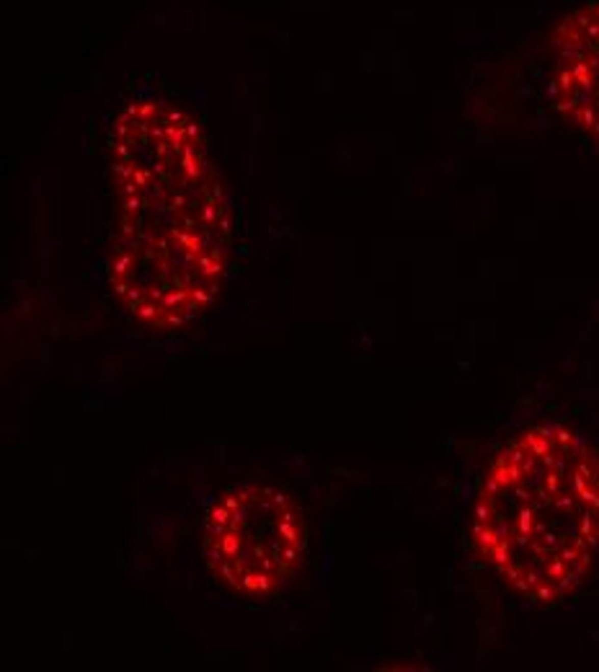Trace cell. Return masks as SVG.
<instances>
[{
  "label": "cell",
  "mask_w": 599,
  "mask_h": 672,
  "mask_svg": "<svg viewBox=\"0 0 599 672\" xmlns=\"http://www.w3.org/2000/svg\"><path fill=\"white\" fill-rule=\"evenodd\" d=\"M116 220L109 282L137 318L181 326L220 292L230 215L199 127L158 101L127 106L109 130Z\"/></svg>",
  "instance_id": "obj_1"
},
{
  "label": "cell",
  "mask_w": 599,
  "mask_h": 672,
  "mask_svg": "<svg viewBox=\"0 0 599 672\" xmlns=\"http://www.w3.org/2000/svg\"><path fill=\"white\" fill-rule=\"evenodd\" d=\"M475 538L522 595L561 600L599 545V458L566 429L525 432L483 479Z\"/></svg>",
  "instance_id": "obj_2"
},
{
  "label": "cell",
  "mask_w": 599,
  "mask_h": 672,
  "mask_svg": "<svg viewBox=\"0 0 599 672\" xmlns=\"http://www.w3.org/2000/svg\"><path fill=\"white\" fill-rule=\"evenodd\" d=\"M305 540L300 507L271 486L227 489L204 520V559L212 574L248 595L282 584L300 566Z\"/></svg>",
  "instance_id": "obj_3"
},
{
  "label": "cell",
  "mask_w": 599,
  "mask_h": 672,
  "mask_svg": "<svg viewBox=\"0 0 599 672\" xmlns=\"http://www.w3.org/2000/svg\"><path fill=\"white\" fill-rule=\"evenodd\" d=\"M550 98L566 119L599 142V0L568 13L553 34Z\"/></svg>",
  "instance_id": "obj_4"
}]
</instances>
